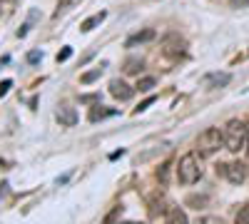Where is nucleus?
<instances>
[{
	"mask_svg": "<svg viewBox=\"0 0 249 224\" xmlns=\"http://www.w3.org/2000/svg\"><path fill=\"white\" fill-rule=\"evenodd\" d=\"M247 137H249V130L244 122L239 120H230L224 127V147L230 152H239L247 147Z\"/></svg>",
	"mask_w": 249,
	"mask_h": 224,
	"instance_id": "obj_1",
	"label": "nucleus"
},
{
	"mask_svg": "<svg viewBox=\"0 0 249 224\" xmlns=\"http://www.w3.org/2000/svg\"><path fill=\"white\" fill-rule=\"evenodd\" d=\"M199 177H202V167H199L197 152H187L177 165V179L182 185H195V182H199Z\"/></svg>",
	"mask_w": 249,
	"mask_h": 224,
	"instance_id": "obj_2",
	"label": "nucleus"
},
{
	"mask_svg": "<svg viewBox=\"0 0 249 224\" xmlns=\"http://www.w3.org/2000/svg\"><path fill=\"white\" fill-rule=\"evenodd\" d=\"M219 147H224V132H219L217 127H207L197 137V155L199 157H212L214 152H219Z\"/></svg>",
	"mask_w": 249,
	"mask_h": 224,
	"instance_id": "obj_3",
	"label": "nucleus"
},
{
	"mask_svg": "<svg viewBox=\"0 0 249 224\" xmlns=\"http://www.w3.org/2000/svg\"><path fill=\"white\" fill-rule=\"evenodd\" d=\"M217 172H222L227 179L232 182V185H242L247 179V167L242 162H230V165H217Z\"/></svg>",
	"mask_w": 249,
	"mask_h": 224,
	"instance_id": "obj_4",
	"label": "nucleus"
},
{
	"mask_svg": "<svg viewBox=\"0 0 249 224\" xmlns=\"http://www.w3.org/2000/svg\"><path fill=\"white\" fill-rule=\"evenodd\" d=\"M230 80H232V75L230 72H210L204 80H202V85L204 87H210V90H214V87H224V85H230Z\"/></svg>",
	"mask_w": 249,
	"mask_h": 224,
	"instance_id": "obj_5",
	"label": "nucleus"
},
{
	"mask_svg": "<svg viewBox=\"0 0 249 224\" xmlns=\"http://www.w3.org/2000/svg\"><path fill=\"white\" fill-rule=\"evenodd\" d=\"M110 92L117 97V100H130L135 95V87H130L124 80H112L110 83Z\"/></svg>",
	"mask_w": 249,
	"mask_h": 224,
	"instance_id": "obj_6",
	"label": "nucleus"
},
{
	"mask_svg": "<svg viewBox=\"0 0 249 224\" xmlns=\"http://www.w3.org/2000/svg\"><path fill=\"white\" fill-rule=\"evenodd\" d=\"M57 120H60V125L72 127L75 122H77V112H75V107H70V105H62V107H57Z\"/></svg>",
	"mask_w": 249,
	"mask_h": 224,
	"instance_id": "obj_7",
	"label": "nucleus"
},
{
	"mask_svg": "<svg viewBox=\"0 0 249 224\" xmlns=\"http://www.w3.org/2000/svg\"><path fill=\"white\" fill-rule=\"evenodd\" d=\"M155 37V30L152 28H144L142 33H135L127 37V48H135V45H142V43H150V40Z\"/></svg>",
	"mask_w": 249,
	"mask_h": 224,
	"instance_id": "obj_8",
	"label": "nucleus"
},
{
	"mask_svg": "<svg viewBox=\"0 0 249 224\" xmlns=\"http://www.w3.org/2000/svg\"><path fill=\"white\" fill-rule=\"evenodd\" d=\"M164 224H187V214L179 207H172V209H167V219H164Z\"/></svg>",
	"mask_w": 249,
	"mask_h": 224,
	"instance_id": "obj_9",
	"label": "nucleus"
},
{
	"mask_svg": "<svg viewBox=\"0 0 249 224\" xmlns=\"http://www.w3.org/2000/svg\"><path fill=\"white\" fill-rule=\"evenodd\" d=\"M112 115H117V110H112V107H92L90 110V120L92 122H97V120H105V117H112Z\"/></svg>",
	"mask_w": 249,
	"mask_h": 224,
	"instance_id": "obj_10",
	"label": "nucleus"
},
{
	"mask_svg": "<svg viewBox=\"0 0 249 224\" xmlns=\"http://www.w3.org/2000/svg\"><path fill=\"white\" fill-rule=\"evenodd\" d=\"M102 20H105V13H97V15H92V17H88V20H85V23H82V25H80V30H85V33H88V30H92V28H95L97 23H102Z\"/></svg>",
	"mask_w": 249,
	"mask_h": 224,
	"instance_id": "obj_11",
	"label": "nucleus"
},
{
	"mask_svg": "<svg viewBox=\"0 0 249 224\" xmlns=\"http://www.w3.org/2000/svg\"><path fill=\"white\" fill-rule=\"evenodd\" d=\"M140 70H142V60H137V57H130L127 63H124V72H127V75H135Z\"/></svg>",
	"mask_w": 249,
	"mask_h": 224,
	"instance_id": "obj_12",
	"label": "nucleus"
},
{
	"mask_svg": "<svg viewBox=\"0 0 249 224\" xmlns=\"http://www.w3.org/2000/svg\"><path fill=\"white\" fill-rule=\"evenodd\" d=\"M152 87H155V77H142L135 85V90H140V92H150Z\"/></svg>",
	"mask_w": 249,
	"mask_h": 224,
	"instance_id": "obj_13",
	"label": "nucleus"
},
{
	"mask_svg": "<svg viewBox=\"0 0 249 224\" xmlns=\"http://www.w3.org/2000/svg\"><path fill=\"white\" fill-rule=\"evenodd\" d=\"M234 224H249V205H242L237 217H234Z\"/></svg>",
	"mask_w": 249,
	"mask_h": 224,
	"instance_id": "obj_14",
	"label": "nucleus"
},
{
	"mask_svg": "<svg viewBox=\"0 0 249 224\" xmlns=\"http://www.w3.org/2000/svg\"><path fill=\"white\" fill-rule=\"evenodd\" d=\"M100 75H102V68H95L92 72H85V75H82V77H80V83H82V85H90L92 80H97Z\"/></svg>",
	"mask_w": 249,
	"mask_h": 224,
	"instance_id": "obj_15",
	"label": "nucleus"
},
{
	"mask_svg": "<svg viewBox=\"0 0 249 224\" xmlns=\"http://www.w3.org/2000/svg\"><path fill=\"white\" fill-rule=\"evenodd\" d=\"M120 214H122V207H115V209H112V212H110V214L105 217V222H102V224H115Z\"/></svg>",
	"mask_w": 249,
	"mask_h": 224,
	"instance_id": "obj_16",
	"label": "nucleus"
},
{
	"mask_svg": "<svg viewBox=\"0 0 249 224\" xmlns=\"http://www.w3.org/2000/svg\"><path fill=\"white\" fill-rule=\"evenodd\" d=\"M80 3H82V0H60V10H70V8H75Z\"/></svg>",
	"mask_w": 249,
	"mask_h": 224,
	"instance_id": "obj_17",
	"label": "nucleus"
},
{
	"mask_svg": "<svg viewBox=\"0 0 249 224\" xmlns=\"http://www.w3.org/2000/svg\"><path fill=\"white\" fill-rule=\"evenodd\" d=\"M70 55H72V48H62V50L57 52V63H65Z\"/></svg>",
	"mask_w": 249,
	"mask_h": 224,
	"instance_id": "obj_18",
	"label": "nucleus"
},
{
	"mask_svg": "<svg viewBox=\"0 0 249 224\" xmlns=\"http://www.w3.org/2000/svg\"><path fill=\"white\" fill-rule=\"evenodd\" d=\"M199 222L202 224H224V219H219V217H202Z\"/></svg>",
	"mask_w": 249,
	"mask_h": 224,
	"instance_id": "obj_19",
	"label": "nucleus"
},
{
	"mask_svg": "<svg viewBox=\"0 0 249 224\" xmlns=\"http://www.w3.org/2000/svg\"><path fill=\"white\" fill-rule=\"evenodd\" d=\"M167 172H170V165H162V170H157V177L162 182H167Z\"/></svg>",
	"mask_w": 249,
	"mask_h": 224,
	"instance_id": "obj_20",
	"label": "nucleus"
},
{
	"mask_svg": "<svg viewBox=\"0 0 249 224\" xmlns=\"http://www.w3.org/2000/svg\"><path fill=\"white\" fill-rule=\"evenodd\" d=\"M10 85H13L10 80H3V83H0V97H3V95H5L8 90H10Z\"/></svg>",
	"mask_w": 249,
	"mask_h": 224,
	"instance_id": "obj_21",
	"label": "nucleus"
},
{
	"mask_svg": "<svg viewBox=\"0 0 249 224\" xmlns=\"http://www.w3.org/2000/svg\"><path fill=\"white\" fill-rule=\"evenodd\" d=\"M152 103H155V97H150V100H144V103H142V105H140V107H137L135 112H142V110H147V107H150Z\"/></svg>",
	"mask_w": 249,
	"mask_h": 224,
	"instance_id": "obj_22",
	"label": "nucleus"
},
{
	"mask_svg": "<svg viewBox=\"0 0 249 224\" xmlns=\"http://www.w3.org/2000/svg\"><path fill=\"white\" fill-rule=\"evenodd\" d=\"M247 155H249V137H247Z\"/></svg>",
	"mask_w": 249,
	"mask_h": 224,
	"instance_id": "obj_23",
	"label": "nucleus"
},
{
	"mask_svg": "<svg viewBox=\"0 0 249 224\" xmlns=\"http://www.w3.org/2000/svg\"><path fill=\"white\" fill-rule=\"evenodd\" d=\"M124 224H142V222H124Z\"/></svg>",
	"mask_w": 249,
	"mask_h": 224,
	"instance_id": "obj_24",
	"label": "nucleus"
}]
</instances>
